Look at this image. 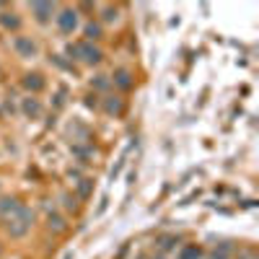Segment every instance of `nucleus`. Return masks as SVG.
I'll return each mask as SVG.
<instances>
[{
	"label": "nucleus",
	"mask_w": 259,
	"mask_h": 259,
	"mask_svg": "<svg viewBox=\"0 0 259 259\" xmlns=\"http://www.w3.org/2000/svg\"><path fill=\"white\" fill-rule=\"evenodd\" d=\"M21 207V202H18V197H0V218H10L13 212Z\"/></svg>",
	"instance_id": "nucleus-10"
},
{
	"label": "nucleus",
	"mask_w": 259,
	"mask_h": 259,
	"mask_svg": "<svg viewBox=\"0 0 259 259\" xmlns=\"http://www.w3.org/2000/svg\"><path fill=\"white\" fill-rule=\"evenodd\" d=\"M111 83H114L117 88H122V91H130V88L135 86L132 81V73L125 70V67H119V70H114V75H111Z\"/></svg>",
	"instance_id": "nucleus-8"
},
{
	"label": "nucleus",
	"mask_w": 259,
	"mask_h": 259,
	"mask_svg": "<svg viewBox=\"0 0 259 259\" xmlns=\"http://www.w3.org/2000/svg\"><path fill=\"white\" fill-rule=\"evenodd\" d=\"M67 54H70L73 60H81L86 65H99L104 60V52H101L94 42H78V44H70L67 47Z\"/></svg>",
	"instance_id": "nucleus-2"
},
{
	"label": "nucleus",
	"mask_w": 259,
	"mask_h": 259,
	"mask_svg": "<svg viewBox=\"0 0 259 259\" xmlns=\"http://www.w3.org/2000/svg\"><path fill=\"white\" fill-rule=\"evenodd\" d=\"M104 111L106 114H122V99L119 96H109L104 101Z\"/></svg>",
	"instance_id": "nucleus-13"
},
{
	"label": "nucleus",
	"mask_w": 259,
	"mask_h": 259,
	"mask_svg": "<svg viewBox=\"0 0 259 259\" xmlns=\"http://www.w3.org/2000/svg\"><path fill=\"white\" fill-rule=\"evenodd\" d=\"M176 244H179V241L174 239V236H163V239H161V244H158V246H161V249H174Z\"/></svg>",
	"instance_id": "nucleus-18"
},
{
	"label": "nucleus",
	"mask_w": 259,
	"mask_h": 259,
	"mask_svg": "<svg viewBox=\"0 0 259 259\" xmlns=\"http://www.w3.org/2000/svg\"><path fill=\"white\" fill-rule=\"evenodd\" d=\"M78 195H81V197L91 195V179H81V184H78Z\"/></svg>",
	"instance_id": "nucleus-16"
},
{
	"label": "nucleus",
	"mask_w": 259,
	"mask_h": 259,
	"mask_svg": "<svg viewBox=\"0 0 259 259\" xmlns=\"http://www.w3.org/2000/svg\"><path fill=\"white\" fill-rule=\"evenodd\" d=\"M0 26L5 31H18L21 29V16L16 10H0Z\"/></svg>",
	"instance_id": "nucleus-6"
},
{
	"label": "nucleus",
	"mask_w": 259,
	"mask_h": 259,
	"mask_svg": "<svg viewBox=\"0 0 259 259\" xmlns=\"http://www.w3.org/2000/svg\"><path fill=\"white\" fill-rule=\"evenodd\" d=\"M0 257H3V246H0Z\"/></svg>",
	"instance_id": "nucleus-21"
},
{
	"label": "nucleus",
	"mask_w": 259,
	"mask_h": 259,
	"mask_svg": "<svg viewBox=\"0 0 259 259\" xmlns=\"http://www.w3.org/2000/svg\"><path fill=\"white\" fill-rule=\"evenodd\" d=\"M117 13H119V10H117L114 5H106V8H104V21H106V24L117 21Z\"/></svg>",
	"instance_id": "nucleus-17"
},
{
	"label": "nucleus",
	"mask_w": 259,
	"mask_h": 259,
	"mask_svg": "<svg viewBox=\"0 0 259 259\" xmlns=\"http://www.w3.org/2000/svg\"><path fill=\"white\" fill-rule=\"evenodd\" d=\"M21 111H24L29 119H39V117H42V104H39V99L26 96L24 101H21Z\"/></svg>",
	"instance_id": "nucleus-7"
},
{
	"label": "nucleus",
	"mask_w": 259,
	"mask_h": 259,
	"mask_svg": "<svg viewBox=\"0 0 259 259\" xmlns=\"http://www.w3.org/2000/svg\"><path fill=\"white\" fill-rule=\"evenodd\" d=\"M47 226L54 233H62L65 231V218L60 215V212H50V215H47Z\"/></svg>",
	"instance_id": "nucleus-12"
},
{
	"label": "nucleus",
	"mask_w": 259,
	"mask_h": 259,
	"mask_svg": "<svg viewBox=\"0 0 259 259\" xmlns=\"http://www.w3.org/2000/svg\"><path fill=\"white\" fill-rule=\"evenodd\" d=\"M200 257H202L200 244H184L182 249H179V259H200Z\"/></svg>",
	"instance_id": "nucleus-11"
},
{
	"label": "nucleus",
	"mask_w": 259,
	"mask_h": 259,
	"mask_svg": "<svg viewBox=\"0 0 259 259\" xmlns=\"http://www.w3.org/2000/svg\"><path fill=\"white\" fill-rule=\"evenodd\" d=\"M13 50L18 52V57H37V52H39V44L34 42L31 37H16L13 39Z\"/></svg>",
	"instance_id": "nucleus-4"
},
{
	"label": "nucleus",
	"mask_w": 259,
	"mask_h": 259,
	"mask_svg": "<svg viewBox=\"0 0 259 259\" xmlns=\"http://www.w3.org/2000/svg\"><path fill=\"white\" fill-rule=\"evenodd\" d=\"M31 223H34V212H31L29 207L21 205V207L13 212V215L5 218V231H8L10 239H21V236H26V233H29Z\"/></svg>",
	"instance_id": "nucleus-1"
},
{
	"label": "nucleus",
	"mask_w": 259,
	"mask_h": 259,
	"mask_svg": "<svg viewBox=\"0 0 259 259\" xmlns=\"http://www.w3.org/2000/svg\"><path fill=\"white\" fill-rule=\"evenodd\" d=\"M54 10V3H31V16L37 18V24H50Z\"/></svg>",
	"instance_id": "nucleus-5"
},
{
	"label": "nucleus",
	"mask_w": 259,
	"mask_h": 259,
	"mask_svg": "<svg viewBox=\"0 0 259 259\" xmlns=\"http://www.w3.org/2000/svg\"><path fill=\"white\" fill-rule=\"evenodd\" d=\"M21 83H24V88H26V91H31V94H39L42 88L47 86V83H44V75L42 73H26Z\"/></svg>",
	"instance_id": "nucleus-9"
},
{
	"label": "nucleus",
	"mask_w": 259,
	"mask_h": 259,
	"mask_svg": "<svg viewBox=\"0 0 259 259\" xmlns=\"http://www.w3.org/2000/svg\"><path fill=\"white\" fill-rule=\"evenodd\" d=\"M62 200H65V207H67V210H75V207H78V205H75V197H70V195H65Z\"/></svg>",
	"instance_id": "nucleus-19"
},
{
	"label": "nucleus",
	"mask_w": 259,
	"mask_h": 259,
	"mask_svg": "<svg viewBox=\"0 0 259 259\" xmlns=\"http://www.w3.org/2000/svg\"><path fill=\"white\" fill-rule=\"evenodd\" d=\"M86 42H96V39H101V24H94V21H91V24H86Z\"/></svg>",
	"instance_id": "nucleus-14"
},
{
	"label": "nucleus",
	"mask_w": 259,
	"mask_h": 259,
	"mask_svg": "<svg viewBox=\"0 0 259 259\" xmlns=\"http://www.w3.org/2000/svg\"><path fill=\"white\" fill-rule=\"evenodd\" d=\"M228 257H231V246L228 244H220V249H215L207 259H228Z\"/></svg>",
	"instance_id": "nucleus-15"
},
{
	"label": "nucleus",
	"mask_w": 259,
	"mask_h": 259,
	"mask_svg": "<svg viewBox=\"0 0 259 259\" xmlns=\"http://www.w3.org/2000/svg\"><path fill=\"white\" fill-rule=\"evenodd\" d=\"M96 86H99V88H104V86H109V81H106V78H104V75H101V78H99V81H96Z\"/></svg>",
	"instance_id": "nucleus-20"
},
{
	"label": "nucleus",
	"mask_w": 259,
	"mask_h": 259,
	"mask_svg": "<svg viewBox=\"0 0 259 259\" xmlns=\"http://www.w3.org/2000/svg\"><path fill=\"white\" fill-rule=\"evenodd\" d=\"M57 29L62 34H73L78 29V10L75 8H62L57 13Z\"/></svg>",
	"instance_id": "nucleus-3"
}]
</instances>
